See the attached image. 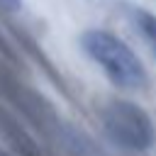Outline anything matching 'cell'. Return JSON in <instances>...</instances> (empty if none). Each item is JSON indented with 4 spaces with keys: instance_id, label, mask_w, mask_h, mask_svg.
<instances>
[{
    "instance_id": "cell-3",
    "label": "cell",
    "mask_w": 156,
    "mask_h": 156,
    "mask_svg": "<svg viewBox=\"0 0 156 156\" xmlns=\"http://www.w3.org/2000/svg\"><path fill=\"white\" fill-rule=\"evenodd\" d=\"M127 15H129L132 27L136 29V34L141 37V41L146 44V49L156 58V15L149 12V10H144V7H129Z\"/></svg>"
},
{
    "instance_id": "cell-1",
    "label": "cell",
    "mask_w": 156,
    "mask_h": 156,
    "mask_svg": "<svg viewBox=\"0 0 156 156\" xmlns=\"http://www.w3.org/2000/svg\"><path fill=\"white\" fill-rule=\"evenodd\" d=\"M83 51L105 71V76L122 90H141L149 83L139 56L107 29H85L80 34Z\"/></svg>"
},
{
    "instance_id": "cell-4",
    "label": "cell",
    "mask_w": 156,
    "mask_h": 156,
    "mask_svg": "<svg viewBox=\"0 0 156 156\" xmlns=\"http://www.w3.org/2000/svg\"><path fill=\"white\" fill-rule=\"evenodd\" d=\"M20 5H22V0H0V10H5V12H15V10H20Z\"/></svg>"
},
{
    "instance_id": "cell-2",
    "label": "cell",
    "mask_w": 156,
    "mask_h": 156,
    "mask_svg": "<svg viewBox=\"0 0 156 156\" xmlns=\"http://www.w3.org/2000/svg\"><path fill=\"white\" fill-rule=\"evenodd\" d=\"M102 124L107 136L132 151H144L154 144V124L151 117L129 100H112L102 107Z\"/></svg>"
}]
</instances>
